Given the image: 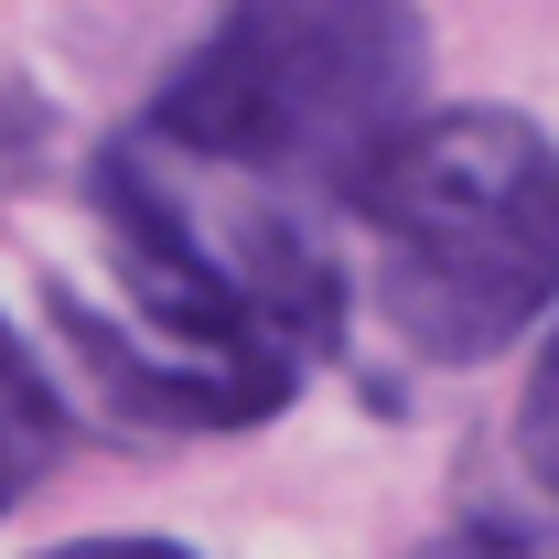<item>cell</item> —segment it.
<instances>
[{
	"label": "cell",
	"instance_id": "6da1fadb",
	"mask_svg": "<svg viewBox=\"0 0 559 559\" xmlns=\"http://www.w3.org/2000/svg\"><path fill=\"white\" fill-rule=\"evenodd\" d=\"M97 270L66 280V334L97 388L162 430H248L345 345V215L237 183L130 119L86 173Z\"/></svg>",
	"mask_w": 559,
	"mask_h": 559
},
{
	"label": "cell",
	"instance_id": "7a4b0ae2",
	"mask_svg": "<svg viewBox=\"0 0 559 559\" xmlns=\"http://www.w3.org/2000/svg\"><path fill=\"white\" fill-rule=\"evenodd\" d=\"M559 301V140L516 108L399 119L345 183V345L485 366Z\"/></svg>",
	"mask_w": 559,
	"mask_h": 559
},
{
	"label": "cell",
	"instance_id": "3957f363",
	"mask_svg": "<svg viewBox=\"0 0 559 559\" xmlns=\"http://www.w3.org/2000/svg\"><path fill=\"white\" fill-rule=\"evenodd\" d=\"M419 75H430L419 0H226L140 119L237 183L345 215L366 151L419 108Z\"/></svg>",
	"mask_w": 559,
	"mask_h": 559
},
{
	"label": "cell",
	"instance_id": "277c9868",
	"mask_svg": "<svg viewBox=\"0 0 559 559\" xmlns=\"http://www.w3.org/2000/svg\"><path fill=\"white\" fill-rule=\"evenodd\" d=\"M55 452H66V409H55V388H44L33 345L0 323V516L44 485V463H55Z\"/></svg>",
	"mask_w": 559,
	"mask_h": 559
},
{
	"label": "cell",
	"instance_id": "5b68a950",
	"mask_svg": "<svg viewBox=\"0 0 559 559\" xmlns=\"http://www.w3.org/2000/svg\"><path fill=\"white\" fill-rule=\"evenodd\" d=\"M516 474L559 516V323H549V345H538V366H527V388H516Z\"/></svg>",
	"mask_w": 559,
	"mask_h": 559
},
{
	"label": "cell",
	"instance_id": "8992f818",
	"mask_svg": "<svg viewBox=\"0 0 559 559\" xmlns=\"http://www.w3.org/2000/svg\"><path fill=\"white\" fill-rule=\"evenodd\" d=\"M430 559H559V516L549 527H463V538H441Z\"/></svg>",
	"mask_w": 559,
	"mask_h": 559
},
{
	"label": "cell",
	"instance_id": "52a82bcc",
	"mask_svg": "<svg viewBox=\"0 0 559 559\" xmlns=\"http://www.w3.org/2000/svg\"><path fill=\"white\" fill-rule=\"evenodd\" d=\"M44 559H194L173 538H75V549H44Z\"/></svg>",
	"mask_w": 559,
	"mask_h": 559
},
{
	"label": "cell",
	"instance_id": "ba28073f",
	"mask_svg": "<svg viewBox=\"0 0 559 559\" xmlns=\"http://www.w3.org/2000/svg\"><path fill=\"white\" fill-rule=\"evenodd\" d=\"M22 151H33V108H22V97H11V86H0V173H11V162H22Z\"/></svg>",
	"mask_w": 559,
	"mask_h": 559
}]
</instances>
